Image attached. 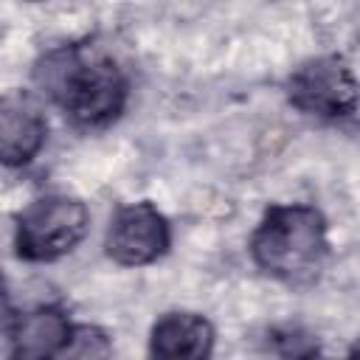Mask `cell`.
Instances as JSON below:
<instances>
[{"label":"cell","mask_w":360,"mask_h":360,"mask_svg":"<svg viewBox=\"0 0 360 360\" xmlns=\"http://www.w3.org/2000/svg\"><path fill=\"white\" fill-rule=\"evenodd\" d=\"M39 93L82 129H104L121 118L129 98V79L118 59L93 39L62 42L34 62Z\"/></svg>","instance_id":"6da1fadb"},{"label":"cell","mask_w":360,"mask_h":360,"mask_svg":"<svg viewBox=\"0 0 360 360\" xmlns=\"http://www.w3.org/2000/svg\"><path fill=\"white\" fill-rule=\"evenodd\" d=\"M326 231V217L315 205L273 202L250 233L248 250L264 276L292 290H307L318 284L326 270L332 253Z\"/></svg>","instance_id":"7a4b0ae2"},{"label":"cell","mask_w":360,"mask_h":360,"mask_svg":"<svg viewBox=\"0 0 360 360\" xmlns=\"http://www.w3.org/2000/svg\"><path fill=\"white\" fill-rule=\"evenodd\" d=\"M90 228V211L68 194H48L17 214L14 253L22 262H56L73 253Z\"/></svg>","instance_id":"3957f363"},{"label":"cell","mask_w":360,"mask_h":360,"mask_svg":"<svg viewBox=\"0 0 360 360\" xmlns=\"http://www.w3.org/2000/svg\"><path fill=\"white\" fill-rule=\"evenodd\" d=\"M287 101L312 118L343 121L352 118L360 107V84L338 53H323L301 62L284 84Z\"/></svg>","instance_id":"277c9868"},{"label":"cell","mask_w":360,"mask_h":360,"mask_svg":"<svg viewBox=\"0 0 360 360\" xmlns=\"http://www.w3.org/2000/svg\"><path fill=\"white\" fill-rule=\"evenodd\" d=\"M172 248V225L152 200L121 205L107 228L104 253L121 267H146Z\"/></svg>","instance_id":"5b68a950"},{"label":"cell","mask_w":360,"mask_h":360,"mask_svg":"<svg viewBox=\"0 0 360 360\" xmlns=\"http://www.w3.org/2000/svg\"><path fill=\"white\" fill-rule=\"evenodd\" d=\"M73 326L68 312L59 304H39L28 312L14 315L6 309V354L22 357V360H45V357H62L65 346L70 343Z\"/></svg>","instance_id":"8992f818"},{"label":"cell","mask_w":360,"mask_h":360,"mask_svg":"<svg viewBox=\"0 0 360 360\" xmlns=\"http://www.w3.org/2000/svg\"><path fill=\"white\" fill-rule=\"evenodd\" d=\"M48 138V121L34 96L11 90L0 101V160L8 169L31 163Z\"/></svg>","instance_id":"52a82bcc"},{"label":"cell","mask_w":360,"mask_h":360,"mask_svg":"<svg viewBox=\"0 0 360 360\" xmlns=\"http://www.w3.org/2000/svg\"><path fill=\"white\" fill-rule=\"evenodd\" d=\"M214 326L200 312H163L149 332V354L160 360H202L214 352Z\"/></svg>","instance_id":"ba28073f"},{"label":"cell","mask_w":360,"mask_h":360,"mask_svg":"<svg viewBox=\"0 0 360 360\" xmlns=\"http://www.w3.org/2000/svg\"><path fill=\"white\" fill-rule=\"evenodd\" d=\"M110 352H112V343H110V335L101 326H96V323H76L73 335H70V343L65 346L62 357L90 360V357H107Z\"/></svg>","instance_id":"9c48e42d"},{"label":"cell","mask_w":360,"mask_h":360,"mask_svg":"<svg viewBox=\"0 0 360 360\" xmlns=\"http://www.w3.org/2000/svg\"><path fill=\"white\" fill-rule=\"evenodd\" d=\"M267 349L281 357H309L318 354V343L301 326H273L267 332Z\"/></svg>","instance_id":"30bf717a"},{"label":"cell","mask_w":360,"mask_h":360,"mask_svg":"<svg viewBox=\"0 0 360 360\" xmlns=\"http://www.w3.org/2000/svg\"><path fill=\"white\" fill-rule=\"evenodd\" d=\"M349 354H352V357H360V338H357V340L349 346Z\"/></svg>","instance_id":"8fae6325"}]
</instances>
